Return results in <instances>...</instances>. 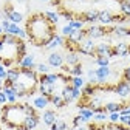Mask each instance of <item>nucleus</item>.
Segmentation results:
<instances>
[{"mask_svg": "<svg viewBox=\"0 0 130 130\" xmlns=\"http://www.w3.org/2000/svg\"><path fill=\"white\" fill-rule=\"evenodd\" d=\"M39 87V74L32 68H20L17 80L12 84L17 98H29L37 91Z\"/></svg>", "mask_w": 130, "mask_h": 130, "instance_id": "4", "label": "nucleus"}, {"mask_svg": "<svg viewBox=\"0 0 130 130\" xmlns=\"http://www.w3.org/2000/svg\"><path fill=\"white\" fill-rule=\"evenodd\" d=\"M77 53H79V54H84V56H91V57H94V42H93V39L85 37L82 42L79 43Z\"/></svg>", "mask_w": 130, "mask_h": 130, "instance_id": "7", "label": "nucleus"}, {"mask_svg": "<svg viewBox=\"0 0 130 130\" xmlns=\"http://www.w3.org/2000/svg\"><path fill=\"white\" fill-rule=\"evenodd\" d=\"M48 65L50 67H54V68H60L62 65L65 63V59H63V54L57 53V51H53L50 56H48Z\"/></svg>", "mask_w": 130, "mask_h": 130, "instance_id": "11", "label": "nucleus"}, {"mask_svg": "<svg viewBox=\"0 0 130 130\" xmlns=\"http://www.w3.org/2000/svg\"><path fill=\"white\" fill-rule=\"evenodd\" d=\"M119 122L125 127H130V115H119Z\"/></svg>", "mask_w": 130, "mask_h": 130, "instance_id": "37", "label": "nucleus"}, {"mask_svg": "<svg viewBox=\"0 0 130 130\" xmlns=\"http://www.w3.org/2000/svg\"><path fill=\"white\" fill-rule=\"evenodd\" d=\"M48 104H50V98H46L43 94H39L32 99V107L36 110H45L48 107Z\"/></svg>", "mask_w": 130, "mask_h": 130, "instance_id": "13", "label": "nucleus"}, {"mask_svg": "<svg viewBox=\"0 0 130 130\" xmlns=\"http://www.w3.org/2000/svg\"><path fill=\"white\" fill-rule=\"evenodd\" d=\"M87 127H88V130H105L104 128V122H91Z\"/></svg>", "mask_w": 130, "mask_h": 130, "instance_id": "34", "label": "nucleus"}, {"mask_svg": "<svg viewBox=\"0 0 130 130\" xmlns=\"http://www.w3.org/2000/svg\"><path fill=\"white\" fill-rule=\"evenodd\" d=\"M60 94H62V98H63L65 104H67V105H68V104H71V102L74 101V96H73V85H71V84L65 85Z\"/></svg>", "mask_w": 130, "mask_h": 130, "instance_id": "17", "label": "nucleus"}, {"mask_svg": "<svg viewBox=\"0 0 130 130\" xmlns=\"http://www.w3.org/2000/svg\"><path fill=\"white\" fill-rule=\"evenodd\" d=\"M3 90V79H0V91Z\"/></svg>", "mask_w": 130, "mask_h": 130, "instance_id": "44", "label": "nucleus"}, {"mask_svg": "<svg viewBox=\"0 0 130 130\" xmlns=\"http://www.w3.org/2000/svg\"><path fill=\"white\" fill-rule=\"evenodd\" d=\"M0 130H2V128H0Z\"/></svg>", "mask_w": 130, "mask_h": 130, "instance_id": "50", "label": "nucleus"}, {"mask_svg": "<svg viewBox=\"0 0 130 130\" xmlns=\"http://www.w3.org/2000/svg\"><path fill=\"white\" fill-rule=\"evenodd\" d=\"M96 73V80H98V84H107V79L110 77L111 74V70L110 67H98L94 70Z\"/></svg>", "mask_w": 130, "mask_h": 130, "instance_id": "10", "label": "nucleus"}, {"mask_svg": "<svg viewBox=\"0 0 130 130\" xmlns=\"http://www.w3.org/2000/svg\"><path fill=\"white\" fill-rule=\"evenodd\" d=\"M3 32H5V31H3V28H2V25H0V36H2V34H3Z\"/></svg>", "mask_w": 130, "mask_h": 130, "instance_id": "45", "label": "nucleus"}, {"mask_svg": "<svg viewBox=\"0 0 130 130\" xmlns=\"http://www.w3.org/2000/svg\"><path fill=\"white\" fill-rule=\"evenodd\" d=\"M96 56L115 57V54H113V45H110V43H98V45H94V57Z\"/></svg>", "mask_w": 130, "mask_h": 130, "instance_id": "8", "label": "nucleus"}, {"mask_svg": "<svg viewBox=\"0 0 130 130\" xmlns=\"http://www.w3.org/2000/svg\"><path fill=\"white\" fill-rule=\"evenodd\" d=\"M8 130H22V128H8Z\"/></svg>", "mask_w": 130, "mask_h": 130, "instance_id": "46", "label": "nucleus"}, {"mask_svg": "<svg viewBox=\"0 0 130 130\" xmlns=\"http://www.w3.org/2000/svg\"><path fill=\"white\" fill-rule=\"evenodd\" d=\"M107 116H108V113H94V115H93L96 122H104L107 119Z\"/></svg>", "mask_w": 130, "mask_h": 130, "instance_id": "36", "label": "nucleus"}, {"mask_svg": "<svg viewBox=\"0 0 130 130\" xmlns=\"http://www.w3.org/2000/svg\"><path fill=\"white\" fill-rule=\"evenodd\" d=\"M94 63L98 67H108L110 65V57L107 56H96L94 57Z\"/></svg>", "mask_w": 130, "mask_h": 130, "instance_id": "26", "label": "nucleus"}, {"mask_svg": "<svg viewBox=\"0 0 130 130\" xmlns=\"http://www.w3.org/2000/svg\"><path fill=\"white\" fill-rule=\"evenodd\" d=\"M63 42H65V37H63V36L56 34V36L53 37V40H51L50 43H48V45L45 46V50L53 51V50H56V48H59V46H63Z\"/></svg>", "mask_w": 130, "mask_h": 130, "instance_id": "16", "label": "nucleus"}, {"mask_svg": "<svg viewBox=\"0 0 130 130\" xmlns=\"http://www.w3.org/2000/svg\"><path fill=\"white\" fill-rule=\"evenodd\" d=\"M3 93L6 94V99H8V104H14L17 102V94H15V90L12 87H8V88H3Z\"/></svg>", "mask_w": 130, "mask_h": 130, "instance_id": "24", "label": "nucleus"}, {"mask_svg": "<svg viewBox=\"0 0 130 130\" xmlns=\"http://www.w3.org/2000/svg\"><path fill=\"white\" fill-rule=\"evenodd\" d=\"M6 2H14V0H6Z\"/></svg>", "mask_w": 130, "mask_h": 130, "instance_id": "48", "label": "nucleus"}, {"mask_svg": "<svg viewBox=\"0 0 130 130\" xmlns=\"http://www.w3.org/2000/svg\"><path fill=\"white\" fill-rule=\"evenodd\" d=\"M71 85L74 88H82L85 85V80L82 79V76H71Z\"/></svg>", "mask_w": 130, "mask_h": 130, "instance_id": "27", "label": "nucleus"}, {"mask_svg": "<svg viewBox=\"0 0 130 130\" xmlns=\"http://www.w3.org/2000/svg\"><path fill=\"white\" fill-rule=\"evenodd\" d=\"M26 56V45L25 40L3 32L0 36V63L6 68H11L14 65H19V62Z\"/></svg>", "mask_w": 130, "mask_h": 130, "instance_id": "2", "label": "nucleus"}, {"mask_svg": "<svg viewBox=\"0 0 130 130\" xmlns=\"http://www.w3.org/2000/svg\"><path fill=\"white\" fill-rule=\"evenodd\" d=\"M37 115V110L26 102H14L5 104L0 110V121L8 128H22L28 116Z\"/></svg>", "mask_w": 130, "mask_h": 130, "instance_id": "3", "label": "nucleus"}, {"mask_svg": "<svg viewBox=\"0 0 130 130\" xmlns=\"http://www.w3.org/2000/svg\"><path fill=\"white\" fill-rule=\"evenodd\" d=\"M57 25L48 20L45 12H32L25 20V32L29 42L37 46H46L57 34Z\"/></svg>", "mask_w": 130, "mask_h": 130, "instance_id": "1", "label": "nucleus"}, {"mask_svg": "<svg viewBox=\"0 0 130 130\" xmlns=\"http://www.w3.org/2000/svg\"><path fill=\"white\" fill-rule=\"evenodd\" d=\"M79 115H80V116H84L85 119H88V121H90V119L93 118L94 113H93V110H91V108H88V107H80V108H79Z\"/></svg>", "mask_w": 130, "mask_h": 130, "instance_id": "28", "label": "nucleus"}, {"mask_svg": "<svg viewBox=\"0 0 130 130\" xmlns=\"http://www.w3.org/2000/svg\"><path fill=\"white\" fill-rule=\"evenodd\" d=\"M113 54L118 56V57H125L128 56V43L119 42L116 45H113Z\"/></svg>", "mask_w": 130, "mask_h": 130, "instance_id": "15", "label": "nucleus"}, {"mask_svg": "<svg viewBox=\"0 0 130 130\" xmlns=\"http://www.w3.org/2000/svg\"><path fill=\"white\" fill-rule=\"evenodd\" d=\"M115 15L116 14L110 9H99V17H98V20L102 25H111V23H115Z\"/></svg>", "mask_w": 130, "mask_h": 130, "instance_id": "9", "label": "nucleus"}, {"mask_svg": "<svg viewBox=\"0 0 130 130\" xmlns=\"http://www.w3.org/2000/svg\"><path fill=\"white\" fill-rule=\"evenodd\" d=\"M107 119H108L110 122H119V113H118V111H115V113H108Z\"/></svg>", "mask_w": 130, "mask_h": 130, "instance_id": "38", "label": "nucleus"}, {"mask_svg": "<svg viewBox=\"0 0 130 130\" xmlns=\"http://www.w3.org/2000/svg\"><path fill=\"white\" fill-rule=\"evenodd\" d=\"M82 74H84V67L80 62L70 67V76H82Z\"/></svg>", "mask_w": 130, "mask_h": 130, "instance_id": "25", "label": "nucleus"}, {"mask_svg": "<svg viewBox=\"0 0 130 130\" xmlns=\"http://www.w3.org/2000/svg\"><path fill=\"white\" fill-rule=\"evenodd\" d=\"M113 31V26L110 25H90L88 28H85V36L88 39H101L105 36H110Z\"/></svg>", "mask_w": 130, "mask_h": 130, "instance_id": "5", "label": "nucleus"}, {"mask_svg": "<svg viewBox=\"0 0 130 130\" xmlns=\"http://www.w3.org/2000/svg\"><path fill=\"white\" fill-rule=\"evenodd\" d=\"M9 22H12V23H22L23 22V14L20 12V11H17V9H14L11 14H8V17H6Z\"/></svg>", "mask_w": 130, "mask_h": 130, "instance_id": "22", "label": "nucleus"}, {"mask_svg": "<svg viewBox=\"0 0 130 130\" xmlns=\"http://www.w3.org/2000/svg\"><path fill=\"white\" fill-rule=\"evenodd\" d=\"M45 15L48 17V20L53 22L54 25H57V23H59V19H60L59 12H54V11H45Z\"/></svg>", "mask_w": 130, "mask_h": 130, "instance_id": "29", "label": "nucleus"}, {"mask_svg": "<svg viewBox=\"0 0 130 130\" xmlns=\"http://www.w3.org/2000/svg\"><path fill=\"white\" fill-rule=\"evenodd\" d=\"M14 2H17V3H20V5H26L28 0H14Z\"/></svg>", "mask_w": 130, "mask_h": 130, "instance_id": "42", "label": "nucleus"}, {"mask_svg": "<svg viewBox=\"0 0 130 130\" xmlns=\"http://www.w3.org/2000/svg\"><path fill=\"white\" fill-rule=\"evenodd\" d=\"M36 70H37V73H40V74L50 73V65H48V63H37V65H36Z\"/></svg>", "mask_w": 130, "mask_h": 130, "instance_id": "32", "label": "nucleus"}, {"mask_svg": "<svg viewBox=\"0 0 130 130\" xmlns=\"http://www.w3.org/2000/svg\"><path fill=\"white\" fill-rule=\"evenodd\" d=\"M50 104H53L56 108H63V107H67V104H65L62 94H59V93H54V94L50 96Z\"/></svg>", "mask_w": 130, "mask_h": 130, "instance_id": "20", "label": "nucleus"}, {"mask_svg": "<svg viewBox=\"0 0 130 130\" xmlns=\"http://www.w3.org/2000/svg\"><path fill=\"white\" fill-rule=\"evenodd\" d=\"M42 2H51V0H42Z\"/></svg>", "mask_w": 130, "mask_h": 130, "instance_id": "47", "label": "nucleus"}, {"mask_svg": "<svg viewBox=\"0 0 130 130\" xmlns=\"http://www.w3.org/2000/svg\"><path fill=\"white\" fill-rule=\"evenodd\" d=\"M0 79H6V67L0 63Z\"/></svg>", "mask_w": 130, "mask_h": 130, "instance_id": "41", "label": "nucleus"}, {"mask_svg": "<svg viewBox=\"0 0 130 130\" xmlns=\"http://www.w3.org/2000/svg\"><path fill=\"white\" fill-rule=\"evenodd\" d=\"M119 12L130 22V0H121L119 2Z\"/></svg>", "mask_w": 130, "mask_h": 130, "instance_id": "21", "label": "nucleus"}, {"mask_svg": "<svg viewBox=\"0 0 130 130\" xmlns=\"http://www.w3.org/2000/svg\"><path fill=\"white\" fill-rule=\"evenodd\" d=\"M76 130H88V127H85V125H80V127H77Z\"/></svg>", "mask_w": 130, "mask_h": 130, "instance_id": "43", "label": "nucleus"}, {"mask_svg": "<svg viewBox=\"0 0 130 130\" xmlns=\"http://www.w3.org/2000/svg\"><path fill=\"white\" fill-rule=\"evenodd\" d=\"M50 128H51V130H67L68 125H67V122H65L63 119H59V118H57V121H56Z\"/></svg>", "mask_w": 130, "mask_h": 130, "instance_id": "30", "label": "nucleus"}, {"mask_svg": "<svg viewBox=\"0 0 130 130\" xmlns=\"http://www.w3.org/2000/svg\"><path fill=\"white\" fill-rule=\"evenodd\" d=\"M42 121H43V124L45 125H48V127H51L56 121H57V113L54 111V110H43V115H42Z\"/></svg>", "mask_w": 130, "mask_h": 130, "instance_id": "12", "label": "nucleus"}, {"mask_svg": "<svg viewBox=\"0 0 130 130\" xmlns=\"http://www.w3.org/2000/svg\"><path fill=\"white\" fill-rule=\"evenodd\" d=\"M87 122H88V119H85L84 116H80V115H77L76 118H73V127L74 128H77L80 125H85Z\"/></svg>", "mask_w": 130, "mask_h": 130, "instance_id": "31", "label": "nucleus"}, {"mask_svg": "<svg viewBox=\"0 0 130 130\" xmlns=\"http://www.w3.org/2000/svg\"><path fill=\"white\" fill-rule=\"evenodd\" d=\"M63 59H65V65H68V67H73V65L80 62L79 60V53H76V51H68L63 56Z\"/></svg>", "mask_w": 130, "mask_h": 130, "instance_id": "19", "label": "nucleus"}, {"mask_svg": "<svg viewBox=\"0 0 130 130\" xmlns=\"http://www.w3.org/2000/svg\"><path fill=\"white\" fill-rule=\"evenodd\" d=\"M8 102V99H6V94L3 93V90L0 91V105H5Z\"/></svg>", "mask_w": 130, "mask_h": 130, "instance_id": "40", "label": "nucleus"}, {"mask_svg": "<svg viewBox=\"0 0 130 130\" xmlns=\"http://www.w3.org/2000/svg\"><path fill=\"white\" fill-rule=\"evenodd\" d=\"M39 122H40V118H39V115L28 116V118L25 119L23 125H22V130H34V128L39 125Z\"/></svg>", "mask_w": 130, "mask_h": 130, "instance_id": "14", "label": "nucleus"}, {"mask_svg": "<svg viewBox=\"0 0 130 130\" xmlns=\"http://www.w3.org/2000/svg\"><path fill=\"white\" fill-rule=\"evenodd\" d=\"M124 80H127V82H130V67H127V68H124L122 70V76H121Z\"/></svg>", "mask_w": 130, "mask_h": 130, "instance_id": "39", "label": "nucleus"}, {"mask_svg": "<svg viewBox=\"0 0 130 130\" xmlns=\"http://www.w3.org/2000/svg\"><path fill=\"white\" fill-rule=\"evenodd\" d=\"M19 71H20V67H11V68H8L6 70V79L11 80V82L14 84L15 80H17V77H19Z\"/></svg>", "mask_w": 130, "mask_h": 130, "instance_id": "23", "label": "nucleus"}, {"mask_svg": "<svg viewBox=\"0 0 130 130\" xmlns=\"http://www.w3.org/2000/svg\"><path fill=\"white\" fill-rule=\"evenodd\" d=\"M113 90H115V93H116L118 98H121L122 101H125L127 98L130 96V82H127V80H124L121 77L118 82L113 85Z\"/></svg>", "mask_w": 130, "mask_h": 130, "instance_id": "6", "label": "nucleus"}, {"mask_svg": "<svg viewBox=\"0 0 130 130\" xmlns=\"http://www.w3.org/2000/svg\"><path fill=\"white\" fill-rule=\"evenodd\" d=\"M36 62H34V56H31V54H26L20 62H19V65L17 67H20V68H32L34 70L36 68Z\"/></svg>", "mask_w": 130, "mask_h": 130, "instance_id": "18", "label": "nucleus"}, {"mask_svg": "<svg viewBox=\"0 0 130 130\" xmlns=\"http://www.w3.org/2000/svg\"><path fill=\"white\" fill-rule=\"evenodd\" d=\"M68 25H70L73 29H82V28H84V22H82V20H76V19L70 20Z\"/></svg>", "mask_w": 130, "mask_h": 130, "instance_id": "33", "label": "nucleus"}, {"mask_svg": "<svg viewBox=\"0 0 130 130\" xmlns=\"http://www.w3.org/2000/svg\"><path fill=\"white\" fill-rule=\"evenodd\" d=\"M73 32H74V29H73L70 25H65V26L62 28V36H63V37H70Z\"/></svg>", "mask_w": 130, "mask_h": 130, "instance_id": "35", "label": "nucleus"}, {"mask_svg": "<svg viewBox=\"0 0 130 130\" xmlns=\"http://www.w3.org/2000/svg\"><path fill=\"white\" fill-rule=\"evenodd\" d=\"M0 110H2V108H0Z\"/></svg>", "mask_w": 130, "mask_h": 130, "instance_id": "49", "label": "nucleus"}]
</instances>
